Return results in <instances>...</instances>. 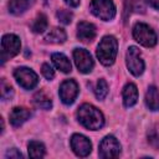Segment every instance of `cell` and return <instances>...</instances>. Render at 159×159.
<instances>
[{"label":"cell","mask_w":159,"mask_h":159,"mask_svg":"<svg viewBox=\"0 0 159 159\" xmlns=\"http://www.w3.org/2000/svg\"><path fill=\"white\" fill-rule=\"evenodd\" d=\"M66 39H67V34L61 27H52L45 36V41L51 43H62L66 41Z\"/></svg>","instance_id":"obj_18"},{"label":"cell","mask_w":159,"mask_h":159,"mask_svg":"<svg viewBox=\"0 0 159 159\" xmlns=\"http://www.w3.org/2000/svg\"><path fill=\"white\" fill-rule=\"evenodd\" d=\"M73 60L76 67L81 73H89L93 70L94 62L91 53L84 48H75L73 50Z\"/></svg>","instance_id":"obj_9"},{"label":"cell","mask_w":159,"mask_h":159,"mask_svg":"<svg viewBox=\"0 0 159 159\" xmlns=\"http://www.w3.org/2000/svg\"><path fill=\"white\" fill-rule=\"evenodd\" d=\"M34 103L36 107L42 108V109H50L52 107V101L51 98L43 92V91H39L34 94Z\"/></svg>","instance_id":"obj_20"},{"label":"cell","mask_w":159,"mask_h":159,"mask_svg":"<svg viewBox=\"0 0 159 159\" xmlns=\"http://www.w3.org/2000/svg\"><path fill=\"white\" fill-rule=\"evenodd\" d=\"M108 89H109V87H108V83L106 82V80L99 78L94 87V94L98 99H104L106 96L108 94Z\"/></svg>","instance_id":"obj_22"},{"label":"cell","mask_w":159,"mask_h":159,"mask_svg":"<svg viewBox=\"0 0 159 159\" xmlns=\"http://www.w3.org/2000/svg\"><path fill=\"white\" fill-rule=\"evenodd\" d=\"M122 96H123L124 107H127V108L133 107L138 101V88H137V86L134 83H132V82L127 83L124 86V88H123Z\"/></svg>","instance_id":"obj_14"},{"label":"cell","mask_w":159,"mask_h":159,"mask_svg":"<svg viewBox=\"0 0 159 159\" xmlns=\"http://www.w3.org/2000/svg\"><path fill=\"white\" fill-rule=\"evenodd\" d=\"M30 116H31V112L27 108H25V107H15L10 112L9 119H10L11 125L20 127L30 118Z\"/></svg>","instance_id":"obj_13"},{"label":"cell","mask_w":159,"mask_h":159,"mask_svg":"<svg viewBox=\"0 0 159 159\" xmlns=\"http://www.w3.org/2000/svg\"><path fill=\"white\" fill-rule=\"evenodd\" d=\"M133 37L134 40L144 46V47H153L158 42V37L155 31L144 22H137L133 27Z\"/></svg>","instance_id":"obj_3"},{"label":"cell","mask_w":159,"mask_h":159,"mask_svg":"<svg viewBox=\"0 0 159 159\" xmlns=\"http://www.w3.org/2000/svg\"><path fill=\"white\" fill-rule=\"evenodd\" d=\"M14 94V91H12V87L10 84L6 83L5 80H1V98L4 101L6 99H10Z\"/></svg>","instance_id":"obj_24"},{"label":"cell","mask_w":159,"mask_h":159,"mask_svg":"<svg viewBox=\"0 0 159 159\" xmlns=\"http://www.w3.org/2000/svg\"><path fill=\"white\" fill-rule=\"evenodd\" d=\"M76 117L80 124L89 130H98L104 125L103 113L89 103H83L80 106L76 112Z\"/></svg>","instance_id":"obj_1"},{"label":"cell","mask_w":159,"mask_h":159,"mask_svg":"<svg viewBox=\"0 0 159 159\" xmlns=\"http://www.w3.org/2000/svg\"><path fill=\"white\" fill-rule=\"evenodd\" d=\"M122 147L114 135H106L98 147V155L103 159L119 157Z\"/></svg>","instance_id":"obj_8"},{"label":"cell","mask_w":159,"mask_h":159,"mask_svg":"<svg viewBox=\"0 0 159 159\" xmlns=\"http://www.w3.org/2000/svg\"><path fill=\"white\" fill-rule=\"evenodd\" d=\"M70 143H71V148H72L73 153L77 157H82L83 158V157H87L92 152V143H91V140L87 137L82 135V134H78V133L73 134L71 137Z\"/></svg>","instance_id":"obj_11"},{"label":"cell","mask_w":159,"mask_h":159,"mask_svg":"<svg viewBox=\"0 0 159 159\" xmlns=\"http://www.w3.org/2000/svg\"><path fill=\"white\" fill-rule=\"evenodd\" d=\"M77 37L83 42H89L96 37V26L87 21H81L77 25Z\"/></svg>","instance_id":"obj_12"},{"label":"cell","mask_w":159,"mask_h":159,"mask_svg":"<svg viewBox=\"0 0 159 159\" xmlns=\"http://www.w3.org/2000/svg\"><path fill=\"white\" fill-rule=\"evenodd\" d=\"M56 16H57V19H58V21H60V22H62L63 25H68V24L72 21L73 14H72L70 10L60 9V10H57Z\"/></svg>","instance_id":"obj_23"},{"label":"cell","mask_w":159,"mask_h":159,"mask_svg":"<svg viewBox=\"0 0 159 159\" xmlns=\"http://www.w3.org/2000/svg\"><path fill=\"white\" fill-rule=\"evenodd\" d=\"M35 0H10L9 1V12L12 15H21L29 7L34 5Z\"/></svg>","instance_id":"obj_16"},{"label":"cell","mask_w":159,"mask_h":159,"mask_svg":"<svg viewBox=\"0 0 159 159\" xmlns=\"http://www.w3.org/2000/svg\"><path fill=\"white\" fill-rule=\"evenodd\" d=\"M125 63L127 67L129 70V72L138 77L144 72V61L142 58V53L139 51L138 47L135 46H130L127 50V55H125Z\"/></svg>","instance_id":"obj_6"},{"label":"cell","mask_w":159,"mask_h":159,"mask_svg":"<svg viewBox=\"0 0 159 159\" xmlns=\"http://www.w3.org/2000/svg\"><path fill=\"white\" fill-rule=\"evenodd\" d=\"M41 73H42V76H43L46 80H48V81H51V80L55 77V70L50 66V63H43V65L41 66Z\"/></svg>","instance_id":"obj_25"},{"label":"cell","mask_w":159,"mask_h":159,"mask_svg":"<svg viewBox=\"0 0 159 159\" xmlns=\"http://www.w3.org/2000/svg\"><path fill=\"white\" fill-rule=\"evenodd\" d=\"M148 142L150 143V145H152L153 148L159 149V135H158L155 132H153V133H150V134L148 135Z\"/></svg>","instance_id":"obj_26"},{"label":"cell","mask_w":159,"mask_h":159,"mask_svg":"<svg viewBox=\"0 0 159 159\" xmlns=\"http://www.w3.org/2000/svg\"><path fill=\"white\" fill-rule=\"evenodd\" d=\"M145 2H147L149 6H152V7L157 9V10H159V0H145Z\"/></svg>","instance_id":"obj_28"},{"label":"cell","mask_w":159,"mask_h":159,"mask_svg":"<svg viewBox=\"0 0 159 159\" xmlns=\"http://www.w3.org/2000/svg\"><path fill=\"white\" fill-rule=\"evenodd\" d=\"M78 84L75 80H65L58 89L60 99L65 104H72L78 96Z\"/></svg>","instance_id":"obj_10"},{"label":"cell","mask_w":159,"mask_h":159,"mask_svg":"<svg viewBox=\"0 0 159 159\" xmlns=\"http://www.w3.org/2000/svg\"><path fill=\"white\" fill-rule=\"evenodd\" d=\"M145 104L150 111H159V91L155 86H149L145 93Z\"/></svg>","instance_id":"obj_17"},{"label":"cell","mask_w":159,"mask_h":159,"mask_svg":"<svg viewBox=\"0 0 159 159\" xmlns=\"http://www.w3.org/2000/svg\"><path fill=\"white\" fill-rule=\"evenodd\" d=\"M89 10L103 21H109L116 16V6L112 0H91Z\"/></svg>","instance_id":"obj_4"},{"label":"cell","mask_w":159,"mask_h":159,"mask_svg":"<svg viewBox=\"0 0 159 159\" xmlns=\"http://www.w3.org/2000/svg\"><path fill=\"white\" fill-rule=\"evenodd\" d=\"M14 77L24 89H32L39 83V76L29 67H17L14 71Z\"/></svg>","instance_id":"obj_7"},{"label":"cell","mask_w":159,"mask_h":159,"mask_svg":"<svg viewBox=\"0 0 159 159\" xmlns=\"http://www.w3.org/2000/svg\"><path fill=\"white\" fill-rule=\"evenodd\" d=\"M5 157H6V158H21L22 154H21L16 148H11V149H9V150L6 152Z\"/></svg>","instance_id":"obj_27"},{"label":"cell","mask_w":159,"mask_h":159,"mask_svg":"<svg viewBox=\"0 0 159 159\" xmlns=\"http://www.w3.org/2000/svg\"><path fill=\"white\" fill-rule=\"evenodd\" d=\"M27 152H29L30 158H43L45 154H46L45 145L41 142H37V140H32V142L29 143Z\"/></svg>","instance_id":"obj_19"},{"label":"cell","mask_w":159,"mask_h":159,"mask_svg":"<svg viewBox=\"0 0 159 159\" xmlns=\"http://www.w3.org/2000/svg\"><path fill=\"white\" fill-rule=\"evenodd\" d=\"M21 50V41L14 34H6L1 39V61L2 63L16 56Z\"/></svg>","instance_id":"obj_5"},{"label":"cell","mask_w":159,"mask_h":159,"mask_svg":"<svg viewBox=\"0 0 159 159\" xmlns=\"http://www.w3.org/2000/svg\"><path fill=\"white\" fill-rule=\"evenodd\" d=\"M46 29H47V17L45 14H39L31 24V30L35 34H42Z\"/></svg>","instance_id":"obj_21"},{"label":"cell","mask_w":159,"mask_h":159,"mask_svg":"<svg viewBox=\"0 0 159 159\" xmlns=\"http://www.w3.org/2000/svg\"><path fill=\"white\" fill-rule=\"evenodd\" d=\"M51 60H52V63L55 65V67L57 70H60L61 72H63V73L71 72L72 66H71V62L66 55H63L61 52H55V53H52Z\"/></svg>","instance_id":"obj_15"},{"label":"cell","mask_w":159,"mask_h":159,"mask_svg":"<svg viewBox=\"0 0 159 159\" xmlns=\"http://www.w3.org/2000/svg\"><path fill=\"white\" fill-rule=\"evenodd\" d=\"M80 1L81 0H65V2L71 7H77L80 5Z\"/></svg>","instance_id":"obj_29"},{"label":"cell","mask_w":159,"mask_h":159,"mask_svg":"<svg viewBox=\"0 0 159 159\" xmlns=\"http://www.w3.org/2000/svg\"><path fill=\"white\" fill-rule=\"evenodd\" d=\"M118 52V41L114 36H104L97 46V57L103 66L113 65Z\"/></svg>","instance_id":"obj_2"}]
</instances>
